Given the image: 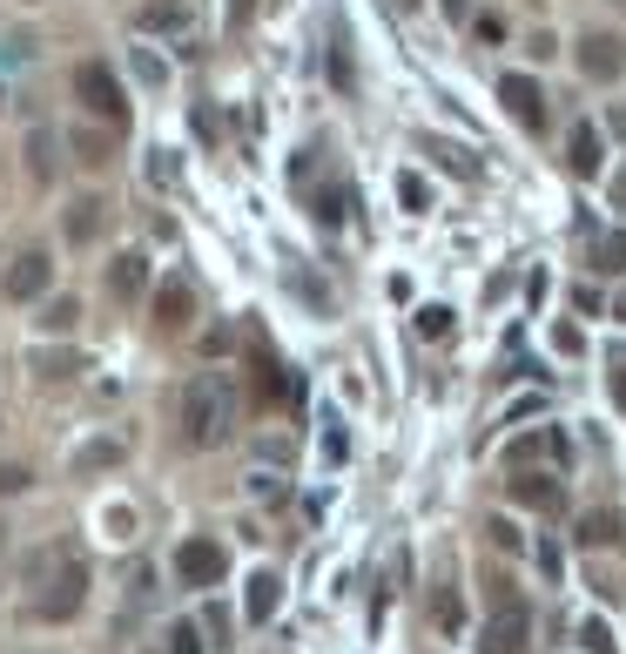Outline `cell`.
I'll list each match as a JSON object with an SVG mask.
<instances>
[{
    "label": "cell",
    "mask_w": 626,
    "mask_h": 654,
    "mask_svg": "<svg viewBox=\"0 0 626 654\" xmlns=\"http://www.w3.org/2000/svg\"><path fill=\"white\" fill-rule=\"evenodd\" d=\"M28 486H34V472H28V466H0V500L28 493Z\"/></svg>",
    "instance_id": "obj_28"
},
{
    "label": "cell",
    "mask_w": 626,
    "mask_h": 654,
    "mask_svg": "<svg viewBox=\"0 0 626 654\" xmlns=\"http://www.w3.org/2000/svg\"><path fill=\"white\" fill-rule=\"evenodd\" d=\"M505 459H512V466H532V459H566V439H560V432H525V439H512V446H505Z\"/></svg>",
    "instance_id": "obj_17"
},
{
    "label": "cell",
    "mask_w": 626,
    "mask_h": 654,
    "mask_svg": "<svg viewBox=\"0 0 626 654\" xmlns=\"http://www.w3.org/2000/svg\"><path fill=\"white\" fill-rule=\"evenodd\" d=\"M81 601H88V566H81V560H61V574L48 581V594L34 601V614H41V621H74Z\"/></svg>",
    "instance_id": "obj_4"
},
{
    "label": "cell",
    "mask_w": 626,
    "mask_h": 654,
    "mask_svg": "<svg viewBox=\"0 0 626 654\" xmlns=\"http://www.w3.org/2000/svg\"><path fill=\"white\" fill-rule=\"evenodd\" d=\"M135 74L148 81V89H162V81H168V61H155L148 48H135Z\"/></svg>",
    "instance_id": "obj_29"
},
{
    "label": "cell",
    "mask_w": 626,
    "mask_h": 654,
    "mask_svg": "<svg viewBox=\"0 0 626 654\" xmlns=\"http://www.w3.org/2000/svg\"><path fill=\"white\" fill-rule=\"evenodd\" d=\"M229 385L223 378H196L189 391H183V432H189V446H216L223 432H229Z\"/></svg>",
    "instance_id": "obj_1"
},
{
    "label": "cell",
    "mask_w": 626,
    "mask_h": 654,
    "mask_svg": "<svg viewBox=\"0 0 626 654\" xmlns=\"http://www.w3.org/2000/svg\"><path fill=\"white\" fill-rule=\"evenodd\" d=\"M68 149L81 170H109V135L102 129H68Z\"/></svg>",
    "instance_id": "obj_18"
},
{
    "label": "cell",
    "mask_w": 626,
    "mask_h": 654,
    "mask_svg": "<svg viewBox=\"0 0 626 654\" xmlns=\"http://www.w3.org/2000/svg\"><path fill=\"white\" fill-rule=\"evenodd\" d=\"M249 8H256V0H229V21H249Z\"/></svg>",
    "instance_id": "obj_38"
},
{
    "label": "cell",
    "mask_w": 626,
    "mask_h": 654,
    "mask_svg": "<svg viewBox=\"0 0 626 654\" xmlns=\"http://www.w3.org/2000/svg\"><path fill=\"white\" fill-rule=\"evenodd\" d=\"M472 34H479V41H505V21H499V14H479Z\"/></svg>",
    "instance_id": "obj_33"
},
{
    "label": "cell",
    "mask_w": 626,
    "mask_h": 654,
    "mask_svg": "<svg viewBox=\"0 0 626 654\" xmlns=\"http://www.w3.org/2000/svg\"><path fill=\"white\" fill-rule=\"evenodd\" d=\"M102 466H122V439H95L74 452V472H102Z\"/></svg>",
    "instance_id": "obj_22"
},
{
    "label": "cell",
    "mask_w": 626,
    "mask_h": 654,
    "mask_svg": "<svg viewBox=\"0 0 626 654\" xmlns=\"http://www.w3.org/2000/svg\"><path fill=\"white\" fill-rule=\"evenodd\" d=\"M189 317H196V284H189V277H162V290H155V324H162V331H189Z\"/></svg>",
    "instance_id": "obj_9"
},
{
    "label": "cell",
    "mask_w": 626,
    "mask_h": 654,
    "mask_svg": "<svg viewBox=\"0 0 626 654\" xmlns=\"http://www.w3.org/2000/svg\"><path fill=\"white\" fill-rule=\"evenodd\" d=\"M142 290H148V257H142V251L109 257V297H115V304H135Z\"/></svg>",
    "instance_id": "obj_14"
},
{
    "label": "cell",
    "mask_w": 626,
    "mask_h": 654,
    "mask_svg": "<svg viewBox=\"0 0 626 654\" xmlns=\"http://www.w3.org/2000/svg\"><path fill=\"white\" fill-rule=\"evenodd\" d=\"M74 324H81V304H74V297H48V304H41V331H48V338H54V331L68 338Z\"/></svg>",
    "instance_id": "obj_20"
},
{
    "label": "cell",
    "mask_w": 626,
    "mask_h": 654,
    "mask_svg": "<svg viewBox=\"0 0 626 654\" xmlns=\"http://www.w3.org/2000/svg\"><path fill=\"white\" fill-rule=\"evenodd\" d=\"M619 540V520L613 513H586L579 520V546H613Z\"/></svg>",
    "instance_id": "obj_23"
},
{
    "label": "cell",
    "mask_w": 626,
    "mask_h": 654,
    "mask_svg": "<svg viewBox=\"0 0 626 654\" xmlns=\"http://www.w3.org/2000/svg\"><path fill=\"white\" fill-rule=\"evenodd\" d=\"M310 216H317L324 229H337V223L350 216V196H343V190H317V210H310Z\"/></svg>",
    "instance_id": "obj_25"
},
{
    "label": "cell",
    "mask_w": 626,
    "mask_h": 654,
    "mask_svg": "<svg viewBox=\"0 0 626 654\" xmlns=\"http://www.w3.org/2000/svg\"><path fill=\"white\" fill-rule=\"evenodd\" d=\"M566 170H573V176H599V170H606V135H599L593 122H573V135H566Z\"/></svg>",
    "instance_id": "obj_13"
},
{
    "label": "cell",
    "mask_w": 626,
    "mask_h": 654,
    "mask_svg": "<svg viewBox=\"0 0 626 654\" xmlns=\"http://www.w3.org/2000/svg\"><path fill=\"white\" fill-rule=\"evenodd\" d=\"M398 8H404V14H411V8H418V0H398Z\"/></svg>",
    "instance_id": "obj_41"
},
{
    "label": "cell",
    "mask_w": 626,
    "mask_h": 654,
    "mask_svg": "<svg viewBox=\"0 0 626 654\" xmlns=\"http://www.w3.org/2000/svg\"><path fill=\"white\" fill-rule=\"evenodd\" d=\"M418 338H452V310H444V304H424V310H418Z\"/></svg>",
    "instance_id": "obj_26"
},
{
    "label": "cell",
    "mask_w": 626,
    "mask_h": 654,
    "mask_svg": "<svg viewBox=\"0 0 626 654\" xmlns=\"http://www.w3.org/2000/svg\"><path fill=\"white\" fill-rule=\"evenodd\" d=\"M74 371H81L74 351H34V378H41V385H68Z\"/></svg>",
    "instance_id": "obj_19"
},
{
    "label": "cell",
    "mask_w": 626,
    "mask_h": 654,
    "mask_svg": "<svg viewBox=\"0 0 626 654\" xmlns=\"http://www.w3.org/2000/svg\"><path fill=\"white\" fill-rule=\"evenodd\" d=\"M613 317H619V324H626V290H619V297H613Z\"/></svg>",
    "instance_id": "obj_39"
},
{
    "label": "cell",
    "mask_w": 626,
    "mask_h": 654,
    "mask_svg": "<svg viewBox=\"0 0 626 654\" xmlns=\"http://www.w3.org/2000/svg\"><path fill=\"white\" fill-rule=\"evenodd\" d=\"M525 641H532V614L519 601H499L485 634H479V654H525Z\"/></svg>",
    "instance_id": "obj_5"
},
{
    "label": "cell",
    "mask_w": 626,
    "mask_h": 654,
    "mask_svg": "<svg viewBox=\"0 0 626 654\" xmlns=\"http://www.w3.org/2000/svg\"><path fill=\"white\" fill-rule=\"evenodd\" d=\"M512 500H519V507H532V513H560V507H566V486H560L553 472H525V466H519Z\"/></svg>",
    "instance_id": "obj_12"
},
{
    "label": "cell",
    "mask_w": 626,
    "mask_h": 654,
    "mask_svg": "<svg viewBox=\"0 0 626 654\" xmlns=\"http://www.w3.org/2000/svg\"><path fill=\"white\" fill-rule=\"evenodd\" d=\"M431 614H438V627H444V634H459V627H465V607H459V594H452V587H438V594H431Z\"/></svg>",
    "instance_id": "obj_24"
},
{
    "label": "cell",
    "mask_w": 626,
    "mask_h": 654,
    "mask_svg": "<svg viewBox=\"0 0 626 654\" xmlns=\"http://www.w3.org/2000/svg\"><path fill=\"white\" fill-rule=\"evenodd\" d=\"M61 149H68V135H54V129H34V135H28V176H34V183L54 176V155H61Z\"/></svg>",
    "instance_id": "obj_16"
},
{
    "label": "cell",
    "mask_w": 626,
    "mask_h": 654,
    "mask_svg": "<svg viewBox=\"0 0 626 654\" xmlns=\"http://www.w3.org/2000/svg\"><path fill=\"white\" fill-rule=\"evenodd\" d=\"M0 290H8L14 304L48 297V290H54V257H48V251H21V257L8 264V277H0Z\"/></svg>",
    "instance_id": "obj_6"
},
{
    "label": "cell",
    "mask_w": 626,
    "mask_h": 654,
    "mask_svg": "<svg viewBox=\"0 0 626 654\" xmlns=\"http://www.w3.org/2000/svg\"><path fill=\"white\" fill-rule=\"evenodd\" d=\"M553 48H560V41H553L546 28H540V34H532V41H525V54H532V61H553Z\"/></svg>",
    "instance_id": "obj_35"
},
{
    "label": "cell",
    "mask_w": 626,
    "mask_h": 654,
    "mask_svg": "<svg viewBox=\"0 0 626 654\" xmlns=\"http://www.w3.org/2000/svg\"><path fill=\"white\" fill-rule=\"evenodd\" d=\"M223 574H229V553L216 546V540H183L175 546V581L183 587H223Z\"/></svg>",
    "instance_id": "obj_3"
},
{
    "label": "cell",
    "mask_w": 626,
    "mask_h": 654,
    "mask_svg": "<svg viewBox=\"0 0 626 654\" xmlns=\"http://www.w3.org/2000/svg\"><path fill=\"white\" fill-rule=\"evenodd\" d=\"M613 129H626V109H619V115H613Z\"/></svg>",
    "instance_id": "obj_40"
},
{
    "label": "cell",
    "mask_w": 626,
    "mask_h": 654,
    "mask_svg": "<svg viewBox=\"0 0 626 654\" xmlns=\"http://www.w3.org/2000/svg\"><path fill=\"white\" fill-rule=\"evenodd\" d=\"M613 210H626V170L613 176Z\"/></svg>",
    "instance_id": "obj_37"
},
{
    "label": "cell",
    "mask_w": 626,
    "mask_h": 654,
    "mask_svg": "<svg viewBox=\"0 0 626 654\" xmlns=\"http://www.w3.org/2000/svg\"><path fill=\"white\" fill-rule=\"evenodd\" d=\"M485 533H492V546H505V553H519V527H512V520H492Z\"/></svg>",
    "instance_id": "obj_32"
},
{
    "label": "cell",
    "mask_w": 626,
    "mask_h": 654,
    "mask_svg": "<svg viewBox=\"0 0 626 654\" xmlns=\"http://www.w3.org/2000/svg\"><path fill=\"white\" fill-rule=\"evenodd\" d=\"M613 405L626 412V365H613Z\"/></svg>",
    "instance_id": "obj_36"
},
{
    "label": "cell",
    "mask_w": 626,
    "mask_h": 654,
    "mask_svg": "<svg viewBox=\"0 0 626 654\" xmlns=\"http://www.w3.org/2000/svg\"><path fill=\"white\" fill-rule=\"evenodd\" d=\"M438 162H444V170H452V176H479V162L465 155V149H431Z\"/></svg>",
    "instance_id": "obj_30"
},
{
    "label": "cell",
    "mask_w": 626,
    "mask_h": 654,
    "mask_svg": "<svg viewBox=\"0 0 626 654\" xmlns=\"http://www.w3.org/2000/svg\"><path fill=\"white\" fill-rule=\"evenodd\" d=\"M579 74H586V81H599V89H606V81H619V74H626V41H619V34H606V28H599V34H586V41H579Z\"/></svg>",
    "instance_id": "obj_8"
},
{
    "label": "cell",
    "mask_w": 626,
    "mask_h": 654,
    "mask_svg": "<svg viewBox=\"0 0 626 654\" xmlns=\"http://www.w3.org/2000/svg\"><path fill=\"white\" fill-rule=\"evenodd\" d=\"M74 95L88 115H102L109 129H129V102H122V81L109 74V61H81L74 68Z\"/></svg>",
    "instance_id": "obj_2"
},
{
    "label": "cell",
    "mask_w": 626,
    "mask_h": 654,
    "mask_svg": "<svg viewBox=\"0 0 626 654\" xmlns=\"http://www.w3.org/2000/svg\"><path fill=\"white\" fill-rule=\"evenodd\" d=\"M189 28H196L189 0H142L135 8V34H189Z\"/></svg>",
    "instance_id": "obj_10"
},
{
    "label": "cell",
    "mask_w": 626,
    "mask_h": 654,
    "mask_svg": "<svg viewBox=\"0 0 626 654\" xmlns=\"http://www.w3.org/2000/svg\"><path fill=\"white\" fill-rule=\"evenodd\" d=\"M619 8H626V0H619Z\"/></svg>",
    "instance_id": "obj_42"
},
{
    "label": "cell",
    "mask_w": 626,
    "mask_h": 654,
    "mask_svg": "<svg viewBox=\"0 0 626 654\" xmlns=\"http://www.w3.org/2000/svg\"><path fill=\"white\" fill-rule=\"evenodd\" d=\"M579 641H586V654H613V634H606L599 621H586V627H579Z\"/></svg>",
    "instance_id": "obj_31"
},
{
    "label": "cell",
    "mask_w": 626,
    "mask_h": 654,
    "mask_svg": "<svg viewBox=\"0 0 626 654\" xmlns=\"http://www.w3.org/2000/svg\"><path fill=\"white\" fill-rule=\"evenodd\" d=\"M277 607H284V581L270 574V566H263V574H249V594H243V614H249V621L263 627V621H270Z\"/></svg>",
    "instance_id": "obj_15"
},
{
    "label": "cell",
    "mask_w": 626,
    "mask_h": 654,
    "mask_svg": "<svg viewBox=\"0 0 626 654\" xmlns=\"http://www.w3.org/2000/svg\"><path fill=\"white\" fill-rule=\"evenodd\" d=\"M499 102L519 129H546V89L532 74H499Z\"/></svg>",
    "instance_id": "obj_7"
},
{
    "label": "cell",
    "mask_w": 626,
    "mask_h": 654,
    "mask_svg": "<svg viewBox=\"0 0 626 654\" xmlns=\"http://www.w3.org/2000/svg\"><path fill=\"white\" fill-rule=\"evenodd\" d=\"M593 270H626V229L593 236Z\"/></svg>",
    "instance_id": "obj_21"
},
{
    "label": "cell",
    "mask_w": 626,
    "mask_h": 654,
    "mask_svg": "<svg viewBox=\"0 0 626 654\" xmlns=\"http://www.w3.org/2000/svg\"><path fill=\"white\" fill-rule=\"evenodd\" d=\"M168 654H203V627L196 621H175L168 627Z\"/></svg>",
    "instance_id": "obj_27"
},
{
    "label": "cell",
    "mask_w": 626,
    "mask_h": 654,
    "mask_svg": "<svg viewBox=\"0 0 626 654\" xmlns=\"http://www.w3.org/2000/svg\"><path fill=\"white\" fill-rule=\"evenodd\" d=\"M102 223H109V203H102V196H74V203H68V216H61L68 251H88V243L102 236Z\"/></svg>",
    "instance_id": "obj_11"
},
{
    "label": "cell",
    "mask_w": 626,
    "mask_h": 654,
    "mask_svg": "<svg viewBox=\"0 0 626 654\" xmlns=\"http://www.w3.org/2000/svg\"><path fill=\"white\" fill-rule=\"evenodd\" d=\"M398 196H404V210H424V183L418 176H398Z\"/></svg>",
    "instance_id": "obj_34"
}]
</instances>
